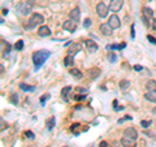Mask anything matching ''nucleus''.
Segmentation results:
<instances>
[{
	"instance_id": "obj_1",
	"label": "nucleus",
	"mask_w": 156,
	"mask_h": 147,
	"mask_svg": "<svg viewBox=\"0 0 156 147\" xmlns=\"http://www.w3.org/2000/svg\"><path fill=\"white\" fill-rule=\"evenodd\" d=\"M49 56H51V52L47 51V49H40V51H37V52L33 53V63H34V67H35V71H38L44 64V61Z\"/></svg>"
},
{
	"instance_id": "obj_2",
	"label": "nucleus",
	"mask_w": 156,
	"mask_h": 147,
	"mask_svg": "<svg viewBox=\"0 0 156 147\" xmlns=\"http://www.w3.org/2000/svg\"><path fill=\"white\" fill-rule=\"evenodd\" d=\"M43 21H44V18H43L42 15H39V13H34V15L30 17V20H29V24H28L26 28L33 29V28H35L37 25H42Z\"/></svg>"
},
{
	"instance_id": "obj_3",
	"label": "nucleus",
	"mask_w": 156,
	"mask_h": 147,
	"mask_svg": "<svg viewBox=\"0 0 156 147\" xmlns=\"http://www.w3.org/2000/svg\"><path fill=\"white\" fill-rule=\"evenodd\" d=\"M17 9L20 11V13H21L22 16H28V15H30V13H31V9H33V4L24 1V3H20L18 5H17Z\"/></svg>"
},
{
	"instance_id": "obj_4",
	"label": "nucleus",
	"mask_w": 156,
	"mask_h": 147,
	"mask_svg": "<svg viewBox=\"0 0 156 147\" xmlns=\"http://www.w3.org/2000/svg\"><path fill=\"white\" fill-rule=\"evenodd\" d=\"M108 11H109V8H108V7L105 5L104 3H99L98 5H96V13H98V16L100 17V18L107 17Z\"/></svg>"
},
{
	"instance_id": "obj_5",
	"label": "nucleus",
	"mask_w": 156,
	"mask_h": 147,
	"mask_svg": "<svg viewBox=\"0 0 156 147\" xmlns=\"http://www.w3.org/2000/svg\"><path fill=\"white\" fill-rule=\"evenodd\" d=\"M85 46H86V49H87V52H89V53L96 52V51H98V48H99L98 44H96L94 40H91V39H87V40H86V42H85Z\"/></svg>"
},
{
	"instance_id": "obj_6",
	"label": "nucleus",
	"mask_w": 156,
	"mask_h": 147,
	"mask_svg": "<svg viewBox=\"0 0 156 147\" xmlns=\"http://www.w3.org/2000/svg\"><path fill=\"white\" fill-rule=\"evenodd\" d=\"M122 4H124L122 0H111L109 11H112V12H118V11L122 8Z\"/></svg>"
},
{
	"instance_id": "obj_7",
	"label": "nucleus",
	"mask_w": 156,
	"mask_h": 147,
	"mask_svg": "<svg viewBox=\"0 0 156 147\" xmlns=\"http://www.w3.org/2000/svg\"><path fill=\"white\" fill-rule=\"evenodd\" d=\"M142 16H143V20L146 21V24L148 25V21L153 17V11L148 7H144L143 9H142Z\"/></svg>"
},
{
	"instance_id": "obj_8",
	"label": "nucleus",
	"mask_w": 156,
	"mask_h": 147,
	"mask_svg": "<svg viewBox=\"0 0 156 147\" xmlns=\"http://www.w3.org/2000/svg\"><path fill=\"white\" fill-rule=\"evenodd\" d=\"M63 28H64V30H68L69 33H74L77 29V22L73 21V20H69V21H65L64 24H63Z\"/></svg>"
},
{
	"instance_id": "obj_9",
	"label": "nucleus",
	"mask_w": 156,
	"mask_h": 147,
	"mask_svg": "<svg viewBox=\"0 0 156 147\" xmlns=\"http://www.w3.org/2000/svg\"><path fill=\"white\" fill-rule=\"evenodd\" d=\"M108 24H109V26H111L112 29H118L120 25H121V21H120L118 16L112 15V16L109 17V20H108Z\"/></svg>"
},
{
	"instance_id": "obj_10",
	"label": "nucleus",
	"mask_w": 156,
	"mask_h": 147,
	"mask_svg": "<svg viewBox=\"0 0 156 147\" xmlns=\"http://www.w3.org/2000/svg\"><path fill=\"white\" fill-rule=\"evenodd\" d=\"M124 137L126 138H132V139H137L138 138V133L134 128H126L124 130Z\"/></svg>"
},
{
	"instance_id": "obj_11",
	"label": "nucleus",
	"mask_w": 156,
	"mask_h": 147,
	"mask_svg": "<svg viewBox=\"0 0 156 147\" xmlns=\"http://www.w3.org/2000/svg\"><path fill=\"white\" fill-rule=\"evenodd\" d=\"M81 44H78V43H72L70 47H69V49H68V55H70V56H74L76 53H78L81 51Z\"/></svg>"
},
{
	"instance_id": "obj_12",
	"label": "nucleus",
	"mask_w": 156,
	"mask_h": 147,
	"mask_svg": "<svg viewBox=\"0 0 156 147\" xmlns=\"http://www.w3.org/2000/svg\"><path fill=\"white\" fill-rule=\"evenodd\" d=\"M121 144H122V147H135V146H137V143H135V139L126 138V137H124L122 139H121Z\"/></svg>"
},
{
	"instance_id": "obj_13",
	"label": "nucleus",
	"mask_w": 156,
	"mask_h": 147,
	"mask_svg": "<svg viewBox=\"0 0 156 147\" xmlns=\"http://www.w3.org/2000/svg\"><path fill=\"white\" fill-rule=\"evenodd\" d=\"M38 35L39 37H48V35H51V30H49L48 26H40L39 29H38Z\"/></svg>"
},
{
	"instance_id": "obj_14",
	"label": "nucleus",
	"mask_w": 156,
	"mask_h": 147,
	"mask_svg": "<svg viewBox=\"0 0 156 147\" xmlns=\"http://www.w3.org/2000/svg\"><path fill=\"white\" fill-rule=\"evenodd\" d=\"M69 17H70V20H73V21H80V17H81V11L80 8L77 7V8H74L73 11L70 12V15H69Z\"/></svg>"
},
{
	"instance_id": "obj_15",
	"label": "nucleus",
	"mask_w": 156,
	"mask_h": 147,
	"mask_svg": "<svg viewBox=\"0 0 156 147\" xmlns=\"http://www.w3.org/2000/svg\"><path fill=\"white\" fill-rule=\"evenodd\" d=\"M100 31L103 35H111L112 34V28L109 26V24H101L100 25Z\"/></svg>"
},
{
	"instance_id": "obj_16",
	"label": "nucleus",
	"mask_w": 156,
	"mask_h": 147,
	"mask_svg": "<svg viewBox=\"0 0 156 147\" xmlns=\"http://www.w3.org/2000/svg\"><path fill=\"white\" fill-rule=\"evenodd\" d=\"M99 74H100V69H98V68H91V69L87 72V76H89L90 80H94V78H96Z\"/></svg>"
},
{
	"instance_id": "obj_17",
	"label": "nucleus",
	"mask_w": 156,
	"mask_h": 147,
	"mask_svg": "<svg viewBox=\"0 0 156 147\" xmlns=\"http://www.w3.org/2000/svg\"><path fill=\"white\" fill-rule=\"evenodd\" d=\"M144 98L151 103H156V91H147L144 94Z\"/></svg>"
},
{
	"instance_id": "obj_18",
	"label": "nucleus",
	"mask_w": 156,
	"mask_h": 147,
	"mask_svg": "<svg viewBox=\"0 0 156 147\" xmlns=\"http://www.w3.org/2000/svg\"><path fill=\"white\" fill-rule=\"evenodd\" d=\"M146 89H147V91H156V81H153V80L147 81Z\"/></svg>"
},
{
	"instance_id": "obj_19",
	"label": "nucleus",
	"mask_w": 156,
	"mask_h": 147,
	"mask_svg": "<svg viewBox=\"0 0 156 147\" xmlns=\"http://www.w3.org/2000/svg\"><path fill=\"white\" fill-rule=\"evenodd\" d=\"M64 64H65V67H73L74 65V57L73 56H70V55H68L64 59Z\"/></svg>"
},
{
	"instance_id": "obj_20",
	"label": "nucleus",
	"mask_w": 156,
	"mask_h": 147,
	"mask_svg": "<svg viewBox=\"0 0 156 147\" xmlns=\"http://www.w3.org/2000/svg\"><path fill=\"white\" fill-rule=\"evenodd\" d=\"M55 123H56V119H55V117H53V116L49 117V119L47 120V123H46L47 129H48V130H52V129H53V126H55Z\"/></svg>"
},
{
	"instance_id": "obj_21",
	"label": "nucleus",
	"mask_w": 156,
	"mask_h": 147,
	"mask_svg": "<svg viewBox=\"0 0 156 147\" xmlns=\"http://www.w3.org/2000/svg\"><path fill=\"white\" fill-rule=\"evenodd\" d=\"M118 85H120V89H121V90H126V89H129V87H130V81L121 80Z\"/></svg>"
},
{
	"instance_id": "obj_22",
	"label": "nucleus",
	"mask_w": 156,
	"mask_h": 147,
	"mask_svg": "<svg viewBox=\"0 0 156 147\" xmlns=\"http://www.w3.org/2000/svg\"><path fill=\"white\" fill-rule=\"evenodd\" d=\"M69 73H70L73 77H76V78H82V77H83L82 72H81V71H78V69H74V68H72Z\"/></svg>"
},
{
	"instance_id": "obj_23",
	"label": "nucleus",
	"mask_w": 156,
	"mask_h": 147,
	"mask_svg": "<svg viewBox=\"0 0 156 147\" xmlns=\"http://www.w3.org/2000/svg\"><path fill=\"white\" fill-rule=\"evenodd\" d=\"M125 47H126L125 43H122V44H111V46H107V49H122Z\"/></svg>"
},
{
	"instance_id": "obj_24",
	"label": "nucleus",
	"mask_w": 156,
	"mask_h": 147,
	"mask_svg": "<svg viewBox=\"0 0 156 147\" xmlns=\"http://www.w3.org/2000/svg\"><path fill=\"white\" fill-rule=\"evenodd\" d=\"M20 89L24 90V91H34V90H35V87H34V86L25 85V83H20Z\"/></svg>"
},
{
	"instance_id": "obj_25",
	"label": "nucleus",
	"mask_w": 156,
	"mask_h": 147,
	"mask_svg": "<svg viewBox=\"0 0 156 147\" xmlns=\"http://www.w3.org/2000/svg\"><path fill=\"white\" fill-rule=\"evenodd\" d=\"M72 90V87L70 86H66V87H64V89L61 90V95H63V98L64 99H66V95L69 94V91Z\"/></svg>"
},
{
	"instance_id": "obj_26",
	"label": "nucleus",
	"mask_w": 156,
	"mask_h": 147,
	"mask_svg": "<svg viewBox=\"0 0 156 147\" xmlns=\"http://www.w3.org/2000/svg\"><path fill=\"white\" fill-rule=\"evenodd\" d=\"M9 102L12 103V104H17L18 103V96H17V94H12L11 95V98H9Z\"/></svg>"
},
{
	"instance_id": "obj_27",
	"label": "nucleus",
	"mask_w": 156,
	"mask_h": 147,
	"mask_svg": "<svg viewBox=\"0 0 156 147\" xmlns=\"http://www.w3.org/2000/svg\"><path fill=\"white\" fill-rule=\"evenodd\" d=\"M78 130H80V124H73V125L70 126V132L74 133V134H77Z\"/></svg>"
},
{
	"instance_id": "obj_28",
	"label": "nucleus",
	"mask_w": 156,
	"mask_h": 147,
	"mask_svg": "<svg viewBox=\"0 0 156 147\" xmlns=\"http://www.w3.org/2000/svg\"><path fill=\"white\" fill-rule=\"evenodd\" d=\"M14 48H16V49H18V51H21V49L24 48V40H18V42H16Z\"/></svg>"
},
{
	"instance_id": "obj_29",
	"label": "nucleus",
	"mask_w": 156,
	"mask_h": 147,
	"mask_svg": "<svg viewBox=\"0 0 156 147\" xmlns=\"http://www.w3.org/2000/svg\"><path fill=\"white\" fill-rule=\"evenodd\" d=\"M49 96H51V95H49V94H44V95H43V96H40V99H39V100H40V103H42V104H44V102H46V100H48V99H49Z\"/></svg>"
},
{
	"instance_id": "obj_30",
	"label": "nucleus",
	"mask_w": 156,
	"mask_h": 147,
	"mask_svg": "<svg viewBox=\"0 0 156 147\" xmlns=\"http://www.w3.org/2000/svg\"><path fill=\"white\" fill-rule=\"evenodd\" d=\"M90 26H91V20H90V18H86L85 21H83V28L87 29V28H90Z\"/></svg>"
},
{
	"instance_id": "obj_31",
	"label": "nucleus",
	"mask_w": 156,
	"mask_h": 147,
	"mask_svg": "<svg viewBox=\"0 0 156 147\" xmlns=\"http://www.w3.org/2000/svg\"><path fill=\"white\" fill-rule=\"evenodd\" d=\"M151 125V121H146V120H142L141 121V126L142 128H148Z\"/></svg>"
},
{
	"instance_id": "obj_32",
	"label": "nucleus",
	"mask_w": 156,
	"mask_h": 147,
	"mask_svg": "<svg viewBox=\"0 0 156 147\" xmlns=\"http://www.w3.org/2000/svg\"><path fill=\"white\" fill-rule=\"evenodd\" d=\"M25 135H26V138H29V139H34V134H33V132H30V130L25 132Z\"/></svg>"
},
{
	"instance_id": "obj_33",
	"label": "nucleus",
	"mask_w": 156,
	"mask_h": 147,
	"mask_svg": "<svg viewBox=\"0 0 156 147\" xmlns=\"http://www.w3.org/2000/svg\"><path fill=\"white\" fill-rule=\"evenodd\" d=\"M126 120H132V116H125V117H122V119H120L117 123H118V124H122L124 121H126Z\"/></svg>"
},
{
	"instance_id": "obj_34",
	"label": "nucleus",
	"mask_w": 156,
	"mask_h": 147,
	"mask_svg": "<svg viewBox=\"0 0 156 147\" xmlns=\"http://www.w3.org/2000/svg\"><path fill=\"white\" fill-rule=\"evenodd\" d=\"M108 59H109L112 63H115V61H116V55H113V53H109V55H108Z\"/></svg>"
},
{
	"instance_id": "obj_35",
	"label": "nucleus",
	"mask_w": 156,
	"mask_h": 147,
	"mask_svg": "<svg viewBox=\"0 0 156 147\" xmlns=\"http://www.w3.org/2000/svg\"><path fill=\"white\" fill-rule=\"evenodd\" d=\"M147 38H148V40H150L151 43H153V44H156V39H155V38H153V37H151V35H148V37H147Z\"/></svg>"
},
{
	"instance_id": "obj_36",
	"label": "nucleus",
	"mask_w": 156,
	"mask_h": 147,
	"mask_svg": "<svg viewBox=\"0 0 156 147\" xmlns=\"http://www.w3.org/2000/svg\"><path fill=\"white\" fill-rule=\"evenodd\" d=\"M86 95H76V100H82V99H85Z\"/></svg>"
},
{
	"instance_id": "obj_37",
	"label": "nucleus",
	"mask_w": 156,
	"mask_h": 147,
	"mask_svg": "<svg viewBox=\"0 0 156 147\" xmlns=\"http://www.w3.org/2000/svg\"><path fill=\"white\" fill-rule=\"evenodd\" d=\"M77 92H86V89H82V87H76Z\"/></svg>"
},
{
	"instance_id": "obj_38",
	"label": "nucleus",
	"mask_w": 156,
	"mask_h": 147,
	"mask_svg": "<svg viewBox=\"0 0 156 147\" xmlns=\"http://www.w3.org/2000/svg\"><path fill=\"white\" fill-rule=\"evenodd\" d=\"M99 147H108V143L105 141H101L100 144H99Z\"/></svg>"
},
{
	"instance_id": "obj_39",
	"label": "nucleus",
	"mask_w": 156,
	"mask_h": 147,
	"mask_svg": "<svg viewBox=\"0 0 156 147\" xmlns=\"http://www.w3.org/2000/svg\"><path fill=\"white\" fill-rule=\"evenodd\" d=\"M134 71L141 72V71H142V67H139V65H135V67H134Z\"/></svg>"
},
{
	"instance_id": "obj_40",
	"label": "nucleus",
	"mask_w": 156,
	"mask_h": 147,
	"mask_svg": "<svg viewBox=\"0 0 156 147\" xmlns=\"http://www.w3.org/2000/svg\"><path fill=\"white\" fill-rule=\"evenodd\" d=\"M152 29H153V30L156 31V18H155V20H153V21H152Z\"/></svg>"
},
{
	"instance_id": "obj_41",
	"label": "nucleus",
	"mask_w": 156,
	"mask_h": 147,
	"mask_svg": "<svg viewBox=\"0 0 156 147\" xmlns=\"http://www.w3.org/2000/svg\"><path fill=\"white\" fill-rule=\"evenodd\" d=\"M4 126L7 128V124H4V120L1 119V130H4Z\"/></svg>"
},
{
	"instance_id": "obj_42",
	"label": "nucleus",
	"mask_w": 156,
	"mask_h": 147,
	"mask_svg": "<svg viewBox=\"0 0 156 147\" xmlns=\"http://www.w3.org/2000/svg\"><path fill=\"white\" fill-rule=\"evenodd\" d=\"M25 1H26V3H30V4H34V1H35V0H25Z\"/></svg>"
},
{
	"instance_id": "obj_43",
	"label": "nucleus",
	"mask_w": 156,
	"mask_h": 147,
	"mask_svg": "<svg viewBox=\"0 0 156 147\" xmlns=\"http://www.w3.org/2000/svg\"><path fill=\"white\" fill-rule=\"evenodd\" d=\"M8 13V9H5V8H3V15H7Z\"/></svg>"
},
{
	"instance_id": "obj_44",
	"label": "nucleus",
	"mask_w": 156,
	"mask_h": 147,
	"mask_svg": "<svg viewBox=\"0 0 156 147\" xmlns=\"http://www.w3.org/2000/svg\"><path fill=\"white\" fill-rule=\"evenodd\" d=\"M132 37H134V26L132 28Z\"/></svg>"
},
{
	"instance_id": "obj_45",
	"label": "nucleus",
	"mask_w": 156,
	"mask_h": 147,
	"mask_svg": "<svg viewBox=\"0 0 156 147\" xmlns=\"http://www.w3.org/2000/svg\"><path fill=\"white\" fill-rule=\"evenodd\" d=\"M146 1H151V0H146Z\"/></svg>"
},
{
	"instance_id": "obj_46",
	"label": "nucleus",
	"mask_w": 156,
	"mask_h": 147,
	"mask_svg": "<svg viewBox=\"0 0 156 147\" xmlns=\"http://www.w3.org/2000/svg\"><path fill=\"white\" fill-rule=\"evenodd\" d=\"M48 147H49V146H48Z\"/></svg>"
}]
</instances>
